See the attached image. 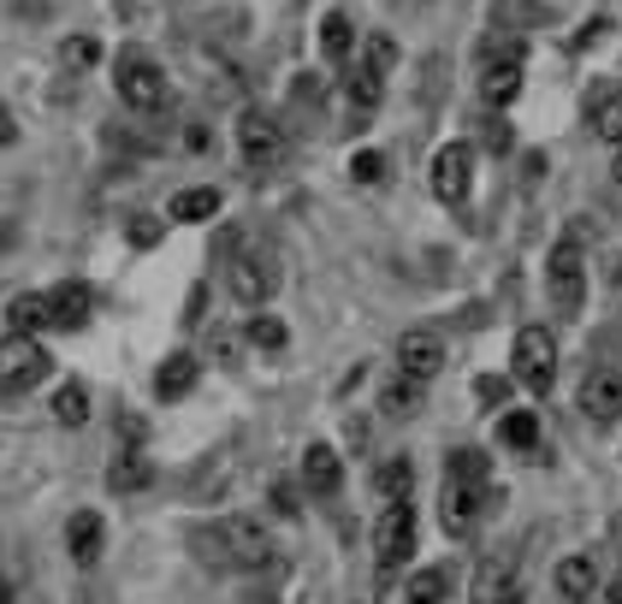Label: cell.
I'll return each mask as SVG.
<instances>
[{
	"label": "cell",
	"mask_w": 622,
	"mask_h": 604,
	"mask_svg": "<svg viewBox=\"0 0 622 604\" xmlns=\"http://www.w3.org/2000/svg\"><path fill=\"white\" fill-rule=\"evenodd\" d=\"M119 95H125L131 113H166L172 108V83L154 60H143L131 48V54H119Z\"/></svg>",
	"instance_id": "6da1fadb"
},
{
	"label": "cell",
	"mask_w": 622,
	"mask_h": 604,
	"mask_svg": "<svg viewBox=\"0 0 622 604\" xmlns=\"http://www.w3.org/2000/svg\"><path fill=\"white\" fill-rule=\"evenodd\" d=\"M409 551H415V510H409V498H404V504L379 510V528H374V575L379 581L397 575V569L409 563Z\"/></svg>",
	"instance_id": "7a4b0ae2"
},
{
	"label": "cell",
	"mask_w": 622,
	"mask_h": 604,
	"mask_svg": "<svg viewBox=\"0 0 622 604\" xmlns=\"http://www.w3.org/2000/svg\"><path fill=\"white\" fill-rule=\"evenodd\" d=\"M510 361H516V379L545 397L551 379H558V338H551L545 326H522L516 344H510Z\"/></svg>",
	"instance_id": "3957f363"
},
{
	"label": "cell",
	"mask_w": 622,
	"mask_h": 604,
	"mask_svg": "<svg viewBox=\"0 0 622 604\" xmlns=\"http://www.w3.org/2000/svg\"><path fill=\"white\" fill-rule=\"evenodd\" d=\"M545 290H551V308H558V315H581V303H587V255H581V244L563 237V244L551 249Z\"/></svg>",
	"instance_id": "277c9868"
},
{
	"label": "cell",
	"mask_w": 622,
	"mask_h": 604,
	"mask_svg": "<svg viewBox=\"0 0 622 604\" xmlns=\"http://www.w3.org/2000/svg\"><path fill=\"white\" fill-rule=\"evenodd\" d=\"M42 373H48V350L37 338H24V332L0 338V397H19L30 386H42Z\"/></svg>",
	"instance_id": "5b68a950"
},
{
	"label": "cell",
	"mask_w": 622,
	"mask_h": 604,
	"mask_svg": "<svg viewBox=\"0 0 622 604\" xmlns=\"http://www.w3.org/2000/svg\"><path fill=\"white\" fill-rule=\"evenodd\" d=\"M226 551H232V569H273L279 563V540L255 515H232L226 522Z\"/></svg>",
	"instance_id": "8992f818"
},
{
	"label": "cell",
	"mask_w": 622,
	"mask_h": 604,
	"mask_svg": "<svg viewBox=\"0 0 622 604\" xmlns=\"http://www.w3.org/2000/svg\"><path fill=\"white\" fill-rule=\"evenodd\" d=\"M226 285H232V297L244 308H262L273 290H279V262H273L267 249H249V255H237V262H232Z\"/></svg>",
	"instance_id": "52a82bcc"
},
{
	"label": "cell",
	"mask_w": 622,
	"mask_h": 604,
	"mask_svg": "<svg viewBox=\"0 0 622 604\" xmlns=\"http://www.w3.org/2000/svg\"><path fill=\"white\" fill-rule=\"evenodd\" d=\"M522 42H504V48H492V60H487V72H480V101L498 113V108H510L516 95H522Z\"/></svg>",
	"instance_id": "ba28073f"
},
{
	"label": "cell",
	"mask_w": 622,
	"mask_h": 604,
	"mask_svg": "<svg viewBox=\"0 0 622 604\" xmlns=\"http://www.w3.org/2000/svg\"><path fill=\"white\" fill-rule=\"evenodd\" d=\"M492 504V487H469V480H445V504H439V522L445 533H457V540H469L480 528V515Z\"/></svg>",
	"instance_id": "9c48e42d"
},
{
	"label": "cell",
	"mask_w": 622,
	"mask_h": 604,
	"mask_svg": "<svg viewBox=\"0 0 622 604\" xmlns=\"http://www.w3.org/2000/svg\"><path fill=\"white\" fill-rule=\"evenodd\" d=\"M469 184H475V149L469 143H445L434 154V196L445 208H457V202H469Z\"/></svg>",
	"instance_id": "30bf717a"
},
{
	"label": "cell",
	"mask_w": 622,
	"mask_h": 604,
	"mask_svg": "<svg viewBox=\"0 0 622 604\" xmlns=\"http://www.w3.org/2000/svg\"><path fill=\"white\" fill-rule=\"evenodd\" d=\"M237 154H244L249 166H273L285 154V131L273 125V119L262 108H249V113H237Z\"/></svg>",
	"instance_id": "8fae6325"
},
{
	"label": "cell",
	"mask_w": 622,
	"mask_h": 604,
	"mask_svg": "<svg viewBox=\"0 0 622 604\" xmlns=\"http://www.w3.org/2000/svg\"><path fill=\"white\" fill-rule=\"evenodd\" d=\"M587 421H622V368H593L581 379Z\"/></svg>",
	"instance_id": "7c38bea8"
},
{
	"label": "cell",
	"mask_w": 622,
	"mask_h": 604,
	"mask_svg": "<svg viewBox=\"0 0 622 604\" xmlns=\"http://www.w3.org/2000/svg\"><path fill=\"white\" fill-rule=\"evenodd\" d=\"M439 368H445V338L439 332H404L397 338V373L434 379Z\"/></svg>",
	"instance_id": "4fadbf2b"
},
{
	"label": "cell",
	"mask_w": 622,
	"mask_h": 604,
	"mask_svg": "<svg viewBox=\"0 0 622 604\" xmlns=\"http://www.w3.org/2000/svg\"><path fill=\"white\" fill-rule=\"evenodd\" d=\"M95 315V297H90V285H78V279H65L60 290H48V326H60V332H78L83 320Z\"/></svg>",
	"instance_id": "5bb4252c"
},
{
	"label": "cell",
	"mask_w": 622,
	"mask_h": 604,
	"mask_svg": "<svg viewBox=\"0 0 622 604\" xmlns=\"http://www.w3.org/2000/svg\"><path fill=\"white\" fill-rule=\"evenodd\" d=\"M303 487L315 498H333L344 487V457L333 451V444H308L303 451Z\"/></svg>",
	"instance_id": "9a60e30c"
},
{
	"label": "cell",
	"mask_w": 622,
	"mask_h": 604,
	"mask_svg": "<svg viewBox=\"0 0 622 604\" xmlns=\"http://www.w3.org/2000/svg\"><path fill=\"white\" fill-rule=\"evenodd\" d=\"M101 545H108V528H101V515H95V510H78L72 522H65V551H72V563H78V569H95Z\"/></svg>",
	"instance_id": "2e32d148"
},
{
	"label": "cell",
	"mask_w": 622,
	"mask_h": 604,
	"mask_svg": "<svg viewBox=\"0 0 622 604\" xmlns=\"http://www.w3.org/2000/svg\"><path fill=\"white\" fill-rule=\"evenodd\" d=\"M143 487H154V462L143 457V444H125L108 462V492H143Z\"/></svg>",
	"instance_id": "e0dca14e"
},
{
	"label": "cell",
	"mask_w": 622,
	"mask_h": 604,
	"mask_svg": "<svg viewBox=\"0 0 622 604\" xmlns=\"http://www.w3.org/2000/svg\"><path fill=\"white\" fill-rule=\"evenodd\" d=\"M421 397H427V379L391 373L386 386H379V416H386V421H409L415 409H421Z\"/></svg>",
	"instance_id": "ac0fdd59"
},
{
	"label": "cell",
	"mask_w": 622,
	"mask_h": 604,
	"mask_svg": "<svg viewBox=\"0 0 622 604\" xmlns=\"http://www.w3.org/2000/svg\"><path fill=\"white\" fill-rule=\"evenodd\" d=\"M196 379H202V361L196 356H166L161 368H154V397H190L196 391Z\"/></svg>",
	"instance_id": "d6986e66"
},
{
	"label": "cell",
	"mask_w": 622,
	"mask_h": 604,
	"mask_svg": "<svg viewBox=\"0 0 622 604\" xmlns=\"http://www.w3.org/2000/svg\"><path fill=\"white\" fill-rule=\"evenodd\" d=\"M409 487H415V462H409V457H386V462L374 469V492H379V504H404Z\"/></svg>",
	"instance_id": "ffe728a7"
},
{
	"label": "cell",
	"mask_w": 622,
	"mask_h": 604,
	"mask_svg": "<svg viewBox=\"0 0 622 604\" xmlns=\"http://www.w3.org/2000/svg\"><path fill=\"white\" fill-rule=\"evenodd\" d=\"M593 586H599L593 557H563V563H558V593H563L569 604H587V598H593Z\"/></svg>",
	"instance_id": "44dd1931"
},
{
	"label": "cell",
	"mask_w": 622,
	"mask_h": 604,
	"mask_svg": "<svg viewBox=\"0 0 622 604\" xmlns=\"http://www.w3.org/2000/svg\"><path fill=\"white\" fill-rule=\"evenodd\" d=\"M587 125H593L599 143L622 149V90H604V95L593 101V113H587Z\"/></svg>",
	"instance_id": "7402d4cb"
},
{
	"label": "cell",
	"mask_w": 622,
	"mask_h": 604,
	"mask_svg": "<svg viewBox=\"0 0 622 604\" xmlns=\"http://www.w3.org/2000/svg\"><path fill=\"white\" fill-rule=\"evenodd\" d=\"M445 593H451V569H415L409 586H404V604H445Z\"/></svg>",
	"instance_id": "603a6c76"
},
{
	"label": "cell",
	"mask_w": 622,
	"mask_h": 604,
	"mask_svg": "<svg viewBox=\"0 0 622 604\" xmlns=\"http://www.w3.org/2000/svg\"><path fill=\"white\" fill-rule=\"evenodd\" d=\"M516 593V581H510V563H480L475 569V604H504Z\"/></svg>",
	"instance_id": "cb8c5ba5"
},
{
	"label": "cell",
	"mask_w": 622,
	"mask_h": 604,
	"mask_svg": "<svg viewBox=\"0 0 622 604\" xmlns=\"http://www.w3.org/2000/svg\"><path fill=\"white\" fill-rule=\"evenodd\" d=\"M498 439H504L510 451H533V444H540V416H533V409H510V416L498 421Z\"/></svg>",
	"instance_id": "d4e9b609"
},
{
	"label": "cell",
	"mask_w": 622,
	"mask_h": 604,
	"mask_svg": "<svg viewBox=\"0 0 622 604\" xmlns=\"http://www.w3.org/2000/svg\"><path fill=\"white\" fill-rule=\"evenodd\" d=\"M350 48H356V24L344 19V12H326V19H320V54L326 60H344Z\"/></svg>",
	"instance_id": "484cf974"
},
{
	"label": "cell",
	"mask_w": 622,
	"mask_h": 604,
	"mask_svg": "<svg viewBox=\"0 0 622 604\" xmlns=\"http://www.w3.org/2000/svg\"><path fill=\"white\" fill-rule=\"evenodd\" d=\"M220 214V190H184V196H172V219H190V226H196V219H214Z\"/></svg>",
	"instance_id": "4316f807"
},
{
	"label": "cell",
	"mask_w": 622,
	"mask_h": 604,
	"mask_svg": "<svg viewBox=\"0 0 622 604\" xmlns=\"http://www.w3.org/2000/svg\"><path fill=\"white\" fill-rule=\"evenodd\" d=\"M101 54H108V48H101V37H65V42H60V60L72 65V72H95Z\"/></svg>",
	"instance_id": "83f0119b"
},
{
	"label": "cell",
	"mask_w": 622,
	"mask_h": 604,
	"mask_svg": "<svg viewBox=\"0 0 622 604\" xmlns=\"http://www.w3.org/2000/svg\"><path fill=\"white\" fill-rule=\"evenodd\" d=\"M54 421L60 427H83V421H90V391H83V386H60L54 391Z\"/></svg>",
	"instance_id": "f1b7e54d"
},
{
	"label": "cell",
	"mask_w": 622,
	"mask_h": 604,
	"mask_svg": "<svg viewBox=\"0 0 622 604\" xmlns=\"http://www.w3.org/2000/svg\"><path fill=\"white\" fill-rule=\"evenodd\" d=\"M7 326L12 332H37V326H48V297H12V308H7Z\"/></svg>",
	"instance_id": "f546056e"
},
{
	"label": "cell",
	"mask_w": 622,
	"mask_h": 604,
	"mask_svg": "<svg viewBox=\"0 0 622 604\" xmlns=\"http://www.w3.org/2000/svg\"><path fill=\"white\" fill-rule=\"evenodd\" d=\"M379 90H386V78H379V72H368V65L350 72V108L356 113H374L379 108Z\"/></svg>",
	"instance_id": "4dcf8cb0"
},
{
	"label": "cell",
	"mask_w": 622,
	"mask_h": 604,
	"mask_svg": "<svg viewBox=\"0 0 622 604\" xmlns=\"http://www.w3.org/2000/svg\"><path fill=\"white\" fill-rule=\"evenodd\" d=\"M451 480H469V487H487L492 480V462L480 451H451Z\"/></svg>",
	"instance_id": "1f68e13d"
},
{
	"label": "cell",
	"mask_w": 622,
	"mask_h": 604,
	"mask_svg": "<svg viewBox=\"0 0 622 604\" xmlns=\"http://www.w3.org/2000/svg\"><path fill=\"white\" fill-rule=\"evenodd\" d=\"M249 344H255V350H285L290 332H285V320L262 315V320H249Z\"/></svg>",
	"instance_id": "d6a6232c"
},
{
	"label": "cell",
	"mask_w": 622,
	"mask_h": 604,
	"mask_svg": "<svg viewBox=\"0 0 622 604\" xmlns=\"http://www.w3.org/2000/svg\"><path fill=\"white\" fill-rule=\"evenodd\" d=\"M350 178H356V184H379V178H386V154L361 149L356 161H350Z\"/></svg>",
	"instance_id": "836d02e7"
},
{
	"label": "cell",
	"mask_w": 622,
	"mask_h": 604,
	"mask_svg": "<svg viewBox=\"0 0 622 604\" xmlns=\"http://www.w3.org/2000/svg\"><path fill=\"white\" fill-rule=\"evenodd\" d=\"M391 65H397V42H391V37H374V42H368V72L391 78Z\"/></svg>",
	"instance_id": "e575fe53"
},
{
	"label": "cell",
	"mask_w": 622,
	"mask_h": 604,
	"mask_svg": "<svg viewBox=\"0 0 622 604\" xmlns=\"http://www.w3.org/2000/svg\"><path fill=\"white\" fill-rule=\"evenodd\" d=\"M533 12H540L533 0H498V30H510V24H528Z\"/></svg>",
	"instance_id": "d590c367"
},
{
	"label": "cell",
	"mask_w": 622,
	"mask_h": 604,
	"mask_svg": "<svg viewBox=\"0 0 622 604\" xmlns=\"http://www.w3.org/2000/svg\"><path fill=\"white\" fill-rule=\"evenodd\" d=\"M475 397H480V403H504V397H510V379H475Z\"/></svg>",
	"instance_id": "8d00e7d4"
},
{
	"label": "cell",
	"mask_w": 622,
	"mask_h": 604,
	"mask_svg": "<svg viewBox=\"0 0 622 604\" xmlns=\"http://www.w3.org/2000/svg\"><path fill=\"white\" fill-rule=\"evenodd\" d=\"M125 237H131L136 249H149V244H161V226H154V219H131V232H125Z\"/></svg>",
	"instance_id": "74e56055"
},
{
	"label": "cell",
	"mask_w": 622,
	"mask_h": 604,
	"mask_svg": "<svg viewBox=\"0 0 622 604\" xmlns=\"http://www.w3.org/2000/svg\"><path fill=\"white\" fill-rule=\"evenodd\" d=\"M487 149H498V154L510 149V125H504V119H498V113L487 119Z\"/></svg>",
	"instance_id": "f35d334b"
},
{
	"label": "cell",
	"mask_w": 622,
	"mask_h": 604,
	"mask_svg": "<svg viewBox=\"0 0 622 604\" xmlns=\"http://www.w3.org/2000/svg\"><path fill=\"white\" fill-rule=\"evenodd\" d=\"M7 143H19V119H12V108L0 101V149H7Z\"/></svg>",
	"instance_id": "ab89813d"
},
{
	"label": "cell",
	"mask_w": 622,
	"mask_h": 604,
	"mask_svg": "<svg viewBox=\"0 0 622 604\" xmlns=\"http://www.w3.org/2000/svg\"><path fill=\"white\" fill-rule=\"evenodd\" d=\"M273 510H285V515H297V492H290V487H273Z\"/></svg>",
	"instance_id": "60d3db41"
},
{
	"label": "cell",
	"mask_w": 622,
	"mask_h": 604,
	"mask_svg": "<svg viewBox=\"0 0 622 604\" xmlns=\"http://www.w3.org/2000/svg\"><path fill=\"white\" fill-rule=\"evenodd\" d=\"M202 303H207V290L196 285V290H190V303H184V320H202Z\"/></svg>",
	"instance_id": "b9f144b4"
},
{
	"label": "cell",
	"mask_w": 622,
	"mask_h": 604,
	"mask_svg": "<svg viewBox=\"0 0 622 604\" xmlns=\"http://www.w3.org/2000/svg\"><path fill=\"white\" fill-rule=\"evenodd\" d=\"M604 604H622V575L611 581V593H604Z\"/></svg>",
	"instance_id": "7bdbcfd3"
},
{
	"label": "cell",
	"mask_w": 622,
	"mask_h": 604,
	"mask_svg": "<svg viewBox=\"0 0 622 604\" xmlns=\"http://www.w3.org/2000/svg\"><path fill=\"white\" fill-rule=\"evenodd\" d=\"M0 604H12V581L7 575H0Z\"/></svg>",
	"instance_id": "ee69618b"
},
{
	"label": "cell",
	"mask_w": 622,
	"mask_h": 604,
	"mask_svg": "<svg viewBox=\"0 0 622 604\" xmlns=\"http://www.w3.org/2000/svg\"><path fill=\"white\" fill-rule=\"evenodd\" d=\"M611 178L622 184V149H616V161H611Z\"/></svg>",
	"instance_id": "f6af8a7d"
},
{
	"label": "cell",
	"mask_w": 622,
	"mask_h": 604,
	"mask_svg": "<svg viewBox=\"0 0 622 604\" xmlns=\"http://www.w3.org/2000/svg\"><path fill=\"white\" fill-rule=\"evenodd\" d=\"M504 604H522V593H510V598H504Z\"/></svg>",
	"instance_id": "bcb514c9"
},
{
	"label": "cell",
	"mask_w": 622,
	"mask_h": 604,
	"mask_svg": "<svg viewBox=\"0 0 622 604\" xmlns=\"http://www.w3.org/2000/svg\"><path fill=\"white\" fill-rule=\"evenodd\" d=\"M409 7H415V0H409Z\"/></svg>",
	"instance_id": "7dc6e473"
}]
</instances>
